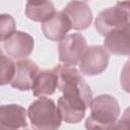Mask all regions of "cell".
Instances as JSON below:
<instances>
[{"label": "cell", "mask_w": 130, "mask_h": 130, "mask_svg": "<svg viewBox=\"0 0 130 130\" xmlns=\"http://www.w3.org/2000/svg\"><path fill=\"white\" fill-rule=\"evenodd\" d=\"M90 115L85 121L87 129H116L120 116L118 101L110 94L94 98L90 105Z\"/></svg>", "instance_id": "1"}, {"label": "cell", "mask_w": 130, "mask_h": 130, "mask_svg": "<svg viewBox=\"0 0 130 130\" xmlns=\"http://www.w3.org/2000/svg\"><path fill=\"white\" fill-rule=\"evenodd\" d=\"M58 75V89L64 96L83 101L88 107L92 102V92L75 66L59 64L53 68Z\"/></svg>", "instance_id": "2"}, {"label": "cell", "mask_w": 130, "mask_h": 130, "mask_svg": "<svg viewBox=\"0 0 130 130\" xmlns=\"http://www.w3.org/2000/svg\"><path fill=\"white\" fill-rule=\"evenodd\" d=\"M27 116L32 128L36 129H57L62 121L58 106L53 100L45 96H41L30 104Z\"/></svg>", "instance_id": "3"}, {"label": "cell", "mask_w": 130, "mask_h": 130, "mask_svg": "<svg viewBox=\"0 0 130 130\" xmlns=\"http://www.w3.org/2000/svg\"><path fill=\"white\" fill-rule=\"evenodd\" d=\"M86 48V40L81 34L67 35L59 42V60L63 64L76 66L79 64Z\"/></svg>", "instance_id": "4"}, {"label": "cell", "mask_w": 130, "mask_h": 130, "mask_svg": "<svg viewBox=\"0 0 130 130\" xmlns=\"http://www.w3.org/2000/svg\"><path fill=\"white\" fill-rule=\"evenodd\" d=\"M78 65L82 74L88 76L99 75L109 65V51L105 46H89L86 48Z\"/></svg>", "instance_id": "5"}, {"label": "cell", "mask_w": 130, "mask_h": 130, "mask_svg": "<svg viewBox=\"0 0 130 130\" xmlns=\"http://www.w3.org/2000/svg\"><path fill=\"white\" fill-rule=\"evenodd\" d=\"M130 22L125 10L117 3L115 7L104 9L95 18L94 26L101 36L106 37L110 31Z\"/></svg>", "instance_id": "6"}, {"label": "cell", "mask_w": 130, "mask_h": 130, "mask_svg": "<svg viewBox=\"0 0 130 130\" xmlns=\"http://www.w3.org/2000/svg\"><path fill=\"white\" fill-rule=\"evenodd\" d=\"M6 54L15 60L26 59L34 51V38L24 31L16 30L11 37L2 42Z\"/></svg>", "instance_id": "7"}, {"label": "cell", "mask_w": 130, "mask_h": 130, "mask_svg": "<svg viewBox=\"0 0 130 130\" xmlns=\"http://www.w3.org/2000/svg\"><path fill=\"white\" fill-rule=\"evenodd\" d=\"M39 66L31 60L23 59L16 63V69L14 77L12 78L10 85L19 90H29L32 88L35 80L40 73Z\"/></svg>", "instance_id": "8"}, {"label": "cell", "mask_w": 130, "mask_h": 130, "mask_svg": "<svg viewBox=\"0 0 130 130\" xmlns=\"http://www.w3.org/2000/svg\"><path fill=\"white\" fill-rule=\"evenodd\" d=\"M104 46L112 54L130 56V22L110 31L105 37Z\"/></svg>", "instance_id": "9"}, {"label": "cell", "mask_w": 130, "mask_h": 130, "mask_svg": "<svg viewBox=\"0 0 130 130\" xmlns=\"http://www.w3.org/2000/svg\"><path fill=\"white\" fill-rule=\"evenodd\" d=\"M42 23L45 37L53 42H60L72 29L70 19L63 11H56L52 17Z\"/></svg>", "instance_id": "10"}, {"label": "cell", "mask_w": 130, "mask_h": 130, "mask_svg": "<svg viewBox=\"0 0 130 130\" xmlns=\"http://www.w3.org/2000/svg\"><path fill=\"white\" fill-rule=\"evenodd\" d=\"M62 11L69 17L72 23V28L75 30H83L87 28L92 21V12L85 2L72 0Z\"/></svg>", "instance_id": "11"}, {"label": "cell", "mask_w": 130, "mask_h": 130, "mask_svg": "<svg viewBox=\"0 0 130 130\" xmlns=\"http://www.w3.org/2000/svg\"><path fill=\"white\" fill-rule=\"evenodd\" d=\"M26 111L23 107L15 104L2 105L0 107V128L19 129L26 128Z\"/></svg>", "instance_id": "12"}, {"label": "cell", "mask_w": 130, "mask_h": 130, "mask_svg": "<svg viewBox=\"0 0 130 130\" xmlns=\"http://www.w3.org/2000/svg\"><path fill=\"white\" fill-rule=\"evenodd\" d=\"M58 108L64 122L75 124L84 118L85 112L89 107L83 101L61 95L58 100Z\"/></svg>", "instance_id": "13"}, {"label": "cell", "mask_w": 130, "mask_h": 130, "mask_svg": "<svg viewBox=\"0 0 130 130\" xmlns=\"http://www.w3.org/2000/svg\"><path fill=\"white\" fill-rule=\"evenodd\" d=\"M58 88V75L54 69L41 71L32 85V93L35 96L51 95Z\"/></svg>", "instance_id": "14"}, {"label": "cell", "mask_w": 130, "mask_h": 130, "mask_svg": "<svg viewBox=\"0 0 130 130\" xmlns=\"http://www.w3.org/2000/svg\"><path fill=\"white\" fill-rule=\"evenodd\" d=\"M55 6L50 0L27 2L25 6V15L38 22H44L55 14Z\"/></svg>", "instance_id": "15"}, {"label": "cell", "mask_w": 130, "mask_h": 130, "mask_svg": "<svg viewBox=\"0 0 130 130\" xmlns=\"http://www.w3.org/2000/svg\"><path fill=\"white\" fill-rule=\"evenodd\" d=\"M0 64H1L0 84L1 85H5L7 83H10L12 78L14 77L16 64L12 61V59H10L9 57L5 56L4 54H1Z\"/></svg>", "instance_id": "16"}, {"label": "cell", "mask_w": 130, "mask_h": 130, "mask_svg": "<svg viewBox=\"0 0 130 130\" xmlns=\"http://www.w3.org/2000/svg\"><path fill=\"white\" fill-rule=\"evenodd\" d=\"M15 21L9 14H1L0 16V34L1 42L5 41L15 32Z\"/></svg>", "instance_id": "17"}, {"label": "cell", "mask_w": 130, "mask_h": 130, "mask_svg": "<svg viewBox=\"0 0 130 130\" xmlns=\"http://www.w3.org/2000/svg\"><path fill=\"white\" fill-rule=\"evenodd\" d=\"M120 82L122 88L126 92L130 93V59L126 61V63L122 68L120 75Z\"/></svg>", "instance_id": "18"}, {"label": "cell", "mask_w": 130, "mask_h": 130, "mask_svg": "<svg viewBox=\"0 0 130 130\" xmlns=\"http://www.w3.org/2000/svg\"><path fill=\"white\" fill-rule=\"evenodd\" d=\"M116 129H130V107L127 108L117 123Z\"/></svg>", "instance_id": "19"}, {"label": "cell", "mask_w": 130, "mask_h": 130, "mask_svg": "<svg viewBox=\"0 0 130 130\" xmlns=\"http://www.w3.org/2000/svg\"><path fill=\"white\" fill-rule=\"evenodd\" d=\"M118 4L125 10L127 16H128V19L130 21V0H124V1H119Z\"/></svg>", "instance_id": "20"}, {"label": "cell", "mask_w": 130, "mask_h": 130, "mask_svg": "<svg viewBox=\"0 0 130 130\" xmlns=\"http://www.w3.org/2000/svg\"><path fill=\"white\" fill-rule=\"evenodd\" d=\"M36 1H43V0H27V2H36Z\"/></svg>", "instance_id": "21"}]
</instances>
